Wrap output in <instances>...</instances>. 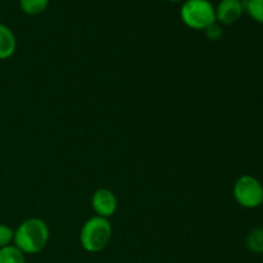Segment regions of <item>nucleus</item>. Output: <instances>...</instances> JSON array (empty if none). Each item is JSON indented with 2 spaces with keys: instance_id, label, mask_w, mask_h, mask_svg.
Instances as JSON below:
<instances>
[{
  "instance_id": "f03ea898",
  "label": "nucleus",
  "mask_w": 263,
  "mask_h": 263,
  "mask_svg": "<svg viewBox=\"0 0 263 263\" xmlns=\"http://www.w3.org/2000/svg\"><path fill=\"white\" fill-rule=\"evenodd\" d=\"M112 225L109 220L99 216L89 218L80 231V243L84 251L99 253L107 248L112 239Z\"/></svg>"
},
{
  "instance_id": "9b49d317",
  "label": "nucleus",
  "mask_w": 263,
  "mask_h": 263,
  "mask_svg": "<svg viewBox=\"0 0 263 263\" xmlns=\"http://www.w3.org/2000/svg\"><path fill=\"white\" fill-rule=\"evenodd\" d=\"M244 9L252 20L263 25V0H246Z\"/></svg>"
},
{
  "instance_id": "4468645a",
  "label": "nucleus",
  "mask_w": 263,
  "mask_h": 263,
  "mask_svg": "<svg viewBox=\"0 0 263 263\" xmlns=\"http://www.w3.org/2000/svg\"><path fill=\"white\" fill-rule=\"evenodd\" d=\"M168 2H172V3H179V2H182V0H168Z\"/></svg>"
},
{
  "instance_id": "20e7f679",
  "label": "nucleus",
  "mask_w": 263,
  "mask_h": 263,
  "mask_svg": "<svg viewBox=\"0 0 263 263\" xmlns=\"http://www.w3.org/2000/svg\"><path fill=\"white\" fill-rule=\"evenodd\" d=\"M234 198L240 207L253 210L263 200V186L258 179L252 175H243L234 184Z\"/></svg>"
},
{
  "instance_id": "7ed1b4c3",
  "label": "nucleus",
  "mask_w": 263,
  "mask_h": 263,
  "mask_svg": "<svg viewBox=\"0 0 263 263\" xmlns=\"http://www.w3.org/2000/svg\"><path fill=\"white\" fill-rule=\"evenodd\" d=\"M180 18L193 30H205L217 22L215 5L210 0H185L180 9Z\"/></svg>"
},
{
  "instance_id": "6e6552de",
  "label": "nucleus",
  "mask_w": 263,
  "mask_h": 263,
  "mask_svg": "<svg viewBox=\"0 0 263 263\" xmlns=\"http://www.w3.org/2000/svg\"><path fill=\"white\" fill-rule=\"evenodd\" d=\"M50 0H20V8L25 14L39 15L46 10Z\"/></svg>"
},
{
  "instance_id": "f257e3e1",
  "label": "nucleus",
  "mask_w": 263,
  "mask_h": 263,
  "mask_svg": "<svg viewBox=\"0 0 263 263\" xmlns=\"http://www.w3.org/2000/svg\"><path fill=\"white\" fill-rule=\"evenodd\" d=\"M49 236L50 231L45 221L37 217L28 218L14 230L13 246L23 254H36L45 248Z\"/></svg>"
},
{
  "instance_id": "dca6fc26",
  "label": "nucleus",
  "mask_w": 263,
  "mask_h": 263,
  "mask_svg": "<svg viewBox=\"0 0 263 263\" xmlns=\"http://www.w3.org/2000/svg\"><path fill=\"white\" fill-rule=\"evenodd\" d=\"M262 256H263V254H262Z\"/></svg>"
},
{
  "instance_id": "423d86ee",
  "label": "nucleus",
  "mask_w": 263,
  "mask_h": 263,
  "mask_svg": "<svg viewBox=\"0 0 263 263\" xmlns=\"http://www.w3.org/2000/svg\"><path fill=\"white\" fill-rule=\"evenodd\" d=\"M91 207L97 216L104 218L112 217L117 211V198L113 194L112 190L98 189L91 197Z\"/></svg>"
},
{
  "instance_id": "0eeeda50",
  "label": "nucleus",
  "mask_w": 263,
  "mask_h": 263,
  "mask_svg": "<svg viewBox=\"0 0 263 263\" xmlns=\"http://www.w3.org/2000/svg\"><path fill=\"white\" fill-rule=\"evenodd\" d=\"M17 48V40L8 26L0 23V61L10 58Z\"/></svg>"
},
{
  "instance_id": "2eb2a0df",
  "label": "nucleus",
  "mask_w": 263,
  "mask_h": 263,
  "mask_svg": "<svg viewBox=\"0 0 263 263\" xmlns=\"http://www.w3.org/2000/svg\"><path fill=\"white\" fill-rule=\"evenodd\" d=\"M262 204H263V200H262Z\"/></svg>"
},
{
  "instance_id": "39448f33",
  "label": "nucleus",
  "mask_w": 263,
  "mask_h": 263,
  "mask_svg": "<svg viewBox=\"0 0 263 263\" xmlns=\"http://www.w3.org/2000/svg\"><path fill=\"white\" fill-rule=\"evenodd\" d=\"M216 21L221 26H231L241 18L244 9L243 0H220L215 7Z\"/></svg>"
},
{
  "instance_id": "9d476101",
  "label": "nucleus",
  "mask_w": 263,
  "mask_h": 263,
  "mask_svg": "<svg viewBox=\"0 0 263 263\" xmlns=\"http://www.w3.org/2000/svg\"><path fill=\"white\" fill-rule=\"evenodd\" d=\"M0 263H26L25 254L10 244L0 249Z\"/></svg>"
},
{
  "instance_id": "f8f14e48",
  "label": "nucleus",
  "mask_w": 263,
  "mask_h": 263,
  "mask_svg": "<svg viewBox=\"0 0 263 263\" xmlns=\"http://www.w3.org/2000/svg\"><path fill=\"white\" fill-rule=\"evenodd\" d=\"M14 230L5 223H0V249L13 243Z\"/></svg>"
},
{
  "instance_id": "1a4fd4ad",
  "label": "nucleus",
  "mask_w": 263,
  "mask_h": 263,
  "mask_svg": "<svg viewBox=\"0 0 263 263\" xmlns=\"http://www.w3.org/2000/svg\"><path fill=\"white\" fill-rule=\"evenodd\" d=\"M246 246L252 253L263 254V228L253 229L247 235Z\"/></svg>"
},
{
  "instance_id": "ddd939ff",
  "label": "nucleus",
  "mask_w": 263,
  "mask_h": 263,
  "mask_svg": "<svg viewBox=\"0 0 263 263\" xmlns=\"http://www.w3.org/2000/svg\"><path fill=\"white\" fill-rule=\"evenodd\" d=\"M204 32L205 36H207L210 40L216 41L218 40V39H221V36H222V27H221V25H218V23L216 22L213 23V25H211L210 27L205 28Z\"/></svg>"
}]
</instances>
